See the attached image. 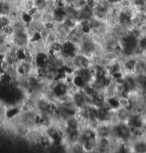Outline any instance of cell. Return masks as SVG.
Segmentation results:
<instances>
[{"instance_id":"obj_1","label":"cell","mask_w":146,"mask_h":153,"mask_svg":"<svg viewBox=\"0 0 146 153\" xmlns=\"http://www.w3.org/2000/svg\"><path fill=\"white\" fill-rule=\"evenodd\" d=\"M66 3V4H71V5H73L74 4V2L76 1V0H65Z\"/></svg>"}]
</instances>
